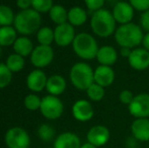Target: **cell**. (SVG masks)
Returning a JSON list of instances; mask_svg holds the SVG:
<instances>
[{"label": "cell", "mask_w": 149, "mask_h": 148, "mask_svg": "<svg viewBox=\"0 0 149 148\" xmlns=\"http://www.w3.org/2000/svg\"><path fill=\"white\" fill-rule=\"evenodd\" d=\"M144 32L141 26L133 22L121 24L117 28L114 34L115 41L120 48L135 49L142 45Z\"/></svg>", "instance_id": "6da1fadb"}, {"label": "cell", "mask_w": 149, "mask_h": 148, "mask_svg": "<svg viewBox=\"0 0 149 148\" xmlns=\"http://www.w3.org/2000/svg\"><path fill=\"white\" fill-rule=\"evenodd\" d=\"M90 28L93 35L100 38H109L114 36L117 30V22L115 20L112 11L102 8L93 12L90 17Z\"/></svg>", "instance_id": "7a4b0ae2"}, {"label": "cell", "mask_w": 149, "mask_h": 148, "mask_svg": "<svg viewBox=\"0 0 149 148\" xmlns=\"http://www.w3.org/2000/svg\"><path fill=\"white\" fill-rule=\"evenodd\" d=\"M42 17L38 11L33 8L20 10L14 18V28L16 32L26 36H30L41 28Z\"/></svg>", "instance_id": "3957f363"}, {"label": "cell", "mask_w": 149, "mask_h": 148, "mask_svg": "<svg viewBox=\"0 0 149 148\" xmlns=\"http://www.w3.org/2000/svg\"><path fill=\"white\" fill-rule=\"evenodd\" d=\"M74 53L82 60L95 59L100 46L96 39L88 33H79L72 43Z\"/></svg>", "instance_id": "277c9868"}, {"label": "cell", "mask_w": 149, "mask_h": 148, "mask_svg": "<svg viewBox=\"0 0 149 148\" xmlns=\"http://www.w3.org/2000/svg\"><path fill=\"white\" fill-rule=\"evenodd\" d=\"M94 69L85 62H77L73 64L69 72V78L76 89L85 91L94 82Z\"/></svg>", "instance_id": "5b68a950"}, {"label": "cell", "mask_w": 149, "mask_h": 148, "mask_svg": "<svg viewBox=\"0 0 149 148\" xmlns=\"http://www.w3.org/2000/svg\"><path fill=\"white\" fill-rule=\"evenodd\" d=\"M40 111L48 120H57L64 112V105L58 97L48 94L42 99Z\"/></svg>", "instance_id": "8992f818"}, {"label": "cell", "mask_w": 149, "mask_h": 148, "mask_svg": "<svg viewBox=\"0 0 149 148\" xmlns=\"http://www.w3.org/2000/svg\"><path fill=\"white\" fill-rule=\"evenodd\" d=\"M4 141L8 148H29L31 138L29 133L20 127H12L4 136Z\"/></svg>", "instance_id": "52a82bcc"}, {"label": "cell", "mask_w": 149, "mask_h": 148, "mask_svg": "<svg viewBox=\"0 0 149 148\" xmlns=\"http://www.w3.org/2000/svg\"><path fill=\"white\" fill-rule=\"evenodd\" d=\"M54 59V50L51 46L39 45L33 48L31 54V62L38 69L47 67Z\"/></svg>", "instance_id": "ba28073f"}, {"label": "cell", "mask_w": 149, "mask_h": 148, "mask_svg": "<svg viewBox=\"0 0 149 148\" xmlns=\"http://www.w3.org/2000/svg\"><path fill=\"white\" fill-rule=\"evenodd\" d=\"M128 111L135 119L149 118V93L141 92L136 94L128 106Z\"/></svg>", "instance_id": "9c48e42d"}, {"label": "cell", "mask_w": 149, "mask_h": 148, "mask_svg": "<svg viewBox=\"0 0 149 148\" xmlns=\"http://www.w3.org/2000/svg\"><path fill=\"white\" fill-rule=\"evenodd\" d=\"M75 37V28L69 22L58 24L54 30V42L59 47H67L72 45Z\"/></svg>", "instance_id": "30bf717a"}, {"label": "cell", "mask_w": 149, "mask_h": 148, "mask_svg": "<svg viewBox=\"0 0 149 148\" xmlns=\"http://www.w3.org/2000/svg\"><path fill=\"white\" fill-rule=\"evenodd\" d=\"M111 11L119 26L132 22L135 13V9L128 1H118Z\"/></svg>", "instance_id": "8fae6325"}, {"label": "cell", "mask_w": 149, "mask_h": 148, "mask_svg": "<svg viewBox=\"0 0 149 148\" xmlns=\"http://www.w3.org/2000/svg\"><path fill=\"white\" fill-rule=\"evenodd\" d=\"M127 61L132 69L137 71H144L149 68V51L144 49L143 47L132 49Z\"/></svg>", "instance_id": "7c38bea8"}, {"label": "cell", "mask_w": 149, "mask_h": 148, "mask_svg": "<svg viewBox=\"0 0 149 148\" xmlns=\"http://www.w3.org/2000/svg\"><path fill=\"white\" fill-rule=\"evenodd\" d=\"M111 137L110 130L104 125H95L92 126L86 134L87 142L91 143L96 147L106 145Z\"/></svg>", "instance_id": "4fadbf2b"}, {"label": "cell", "mask_w": 149, "mask_h": 148, "mask_svg": "<svg viewBox=\"0 0 149 148\" xmlns=\"http://www.w3.org/2000/svg\"><path fill=\"white\" fill-rule=\"evenodd\" d=\"M72 115L79 122H88L93 118L94 110L89 101L78 99L72 106Z\"/></svg>", "instance_id": "5bb4252c"}, {"label": "cell", "mask_w": 149, "mask_h": 148, "mask_svg": "<svg viewBox=\"0 0 149 148\" xmlns=\"http://www.w3.org/2000/svg\"><path fill=\"white\" fill-rule=\"evenodd\" d=\"M116 79V73L115 70L111 66H104V65H98L94 69L93 72V80L95 83L102 85V87L111 86L114 83Z\"/></svg>", "instance_id": "9a60e30c"}, {"label": "cell", "mask_w": 149, "mask_h": 148, "mask_svg": "<svg viewBox=\"0 0 149 148\" xmlns=\"http://www.w3.org/2000/svg\"><path fill=\"white\" fill-rule=\"evenodd\" d=\"M119 56V52L117 51V49L114 46L104 45L100 47L95 59L100 63V65L113 67L118 61Z\"/></svg>", "instance_id": "2e32d148"}, {"label": "cell", "mask_w": 149, "mask_h": 148, "mask_svg": "<svg viewBox=\"0 0 149 148\" xmlns=\"http://www.w3.org/2000/svg\"><path fill=\"white\" fill-rule=\"evenodd\" d=\"M131 133L137 141H149V118L135 119L131 124Z\"/></svg>", "instance_id": "e0dca14e"}, {"label": "cell", "mask_w": 149, "mask_h": 148, "mask_svg": "<svg viewBox=\"0 0 149 148\" xmlns=\"http://www.w3.org/2000/svg\"><path fill=\"white\" fill-rule=\"evenodd\" d=\"M48 77L45 72L41 69H36L31 71L26 77V86L33 92H41L47 85Z\"/></svg>", "instance_id": "ac0fdd59"}, {"label": "cell", "mask_w": 149, "mask_h": 148, "mask_svg": "<svg viewBox=\"0 0 149 148\" xmlns=\"http://www.w3.org/2000/svg\"><path fill=\"white\" fill-rule=\"evenodd\" d=\"M54 148H80V138L73 132H64L56 137Z\"/></svg>", "instance_id": "d6986e66"}, {"label": "cell", "mask_w": 149, "mask_h": 148, "mask_svg": "<svg viewBox=\"0 0 149 148\" xmlns=\"http://www.w3.org/2000/svg\"><path fill=\"white\" fill-rule=\"evenodd\" d=\"M67 86L66 80L63 76L61 75H52V76L48 77L47 85H46V89L49 92V94L52 95H58L62 94L65 91Z\"/></svg>", "instance_id": "ffe728a7"}, {"label": "cell", "mask_w": 149, "mask_h": 148, "mask_svg": "<svg viewBox=\"0 0 149 148\" xmlns=\"http://www.w3.org/2000/svg\"><path fill=\"white\" fill-rule=\"evenodd\" d=\"M87 12L80 6H73L68 10V22L73 26H81L86 22Z\"/></svg>", "instance_id": "44dd1931"}, {"label": "cell", "mask_w": 149, "mask_h": 148, "mask_svg": "<svg viewBox=\"0 0 149 148\" xmlns=\"http://www.w3.org/2000/svg\"><path fill=\"white\" fill-rule=\"evenodd\" d=\"M12 47H13L14 53L22 56L24 58L31 55L33 50V43H31V41L28 37L17 38L16 41L14 42V44L12 45Z\"/></svg>", "instance_id": "7402d4cb"}, {"label": "cell", "mask_w": 149, "mask_h": 148, "mask_svg": "<svg viewBox=\"0 0 149 148\" xmlns=\"http://www.w3.org/2000/svg\"><path fill=\"white\" fill-rule=\"evenodd\" d=\"M49 16L52 22L57 24V26L68 22V11H67L64 6L60 5V4L53 5V7L49 11Z\"/></svg>", "instance_id": "603a6c76"}, {"label": "cell", "mask_w": 149, "mask_h": 148, "mask_svg": "<svg viewBox=\"0 0 149 148\" xmlns=\"http://www.w3.org/2000/svg\"><path fill=\"white\" fill-rule=\"evenodd\" d=\"M16 30L12 26L0 28V46L7 47L11 46L16 41Z\"/></svg>", "instance_id": "cb8c5ba5"}, {"label": "cell", "mask_w": 149, "mask_h": 148, "mask_svg": "<svg viewBox=\"0 0 149 148\" xmlns=\"http://www.w3.org/2000/svg\"><path fill=\"white\" fill-rule=\"evenodd\" d=\"M86 95L89 101H100L104 97L106 94V88L102 87V85L93 82L88 88L85 90Z\"/></svg>", "instance_id": "d4e9b609"}, {"label": "cell", "mask_w": 149, "mask_h": 148, "mask_svg": "<svg viewBox=\"0 0 149 148\" xmlns=\"http://www.w3.org/2000/svg\"><path fill=\"white\" fill-rule=\"evenodd\" d=\"M5 64L12 73L13 72H18L24 67V59L22 56L14 53L8 56Z\"/></svg>", "instance_id": "484cf974"}, {"label": "cell", "mask_w": 149, "mask_h": 148, "mask_svg": "<svg viewBox=\"0 0 149 148\" xmlns=\"http://www.w3.org/2000/svg\"><path fill=\"white\" fill-rule=\"evenodd\" d=\"M15 15L7 5H0V26H9L14 24Z\"/></svg>", "instance_id": "4316f807"}, {"label": "cell", "mask_w": 149, "mask_h": 148, "mask_svg": "<svg viewBox=\"0 0 149 148\" xmlns=\"http://www.w3.org/2000/svg\"><path fill=\"white\" fill-rule=\"evenodd\" d=\"M37 40L40 45L51 46V44L54 42V30L49 26L41 28L37 33Z\"/></svg>", "instance_id": "83f0119b"}, {"label": "cell", "mask_w": 149, "mask_h": 148, "mask_svg": "<svg viewBox=\"0 0 149 148\" xmlns=\"http://www.w3.org/2000/svg\"><path fill=\"white\" fill-rule=\"evenodd\" d=\"M55 129L50 124H42L38 128V136L44 142H49L55 137Z\"/></svg>", "instance_id": "f1b7e54d"}, {"label": "cell", "mask_w": 149, "mask_h": 148, "mask_svg": "<svg viewBox=\"0 0 149 148\" xmlns=\"http://www.w3.org/2000/svg\"><path fill=\"white\" fill-rule=\"evenodd\" d=\"M53 5V0H31V8L39 13L49 12Z\"/></svg>", "instance_id": "f546056e"}, {"label": "cell", "mask_w": 149, "mask_h": 148, "mask_svg": "<svg viewBox=\"0 0 149 148\" xmlns=\"http://www.w3.org/2000/svg\"><path fill=\"white\" fill-rule=\"evenodd\" d=\"M24 107L26 108L30 111H37L40 110L41 108V104H42V99H40L37 94L35 93H30L24 97Z\"/></svg>", "instance_id": "4dcf8cb0"}, {"label": "cell", "mask_w": 149, "mask_h": 148, "mask_svg": "<svg viewBox=\"0 0 149 148\" xmlns=\"http://www.w3.org/2000/svg\"><path fill=\"white\" fill-rule=\"evenodd\" d=\"M12 79V72L8 69L6 64L0 63V89L6 87Z\"/></svg>", "instance_id": "1f68e13d"}, {"label": "cell", "mask_w": 149, "mask_h": 148, "mask_svg": "<svg viewBox=\"0 0 149 148\" xmlns=\"http://www.w3.org/2000/svg\"><path fill=\"white\" fill-rule=\"evenodd\" d=\"M84 4L87 9L93 13V12L104 8L106 0H84Z\"/></svg>", "instance_id": "d6a6232c"}, {"label": "cell", "mask_w": 149, "mask_h": 148, "mask_svg": "<svg viewBox=\"0 0 149 148\" xmlns=\"http://www.w3.org/2000/svg\"><path fill=\"white\" fill-rule=\"evenodd\" d=\"M135 11L143 12L149 9V0H128Z\"/></svg>", "instance_id": "836d02e7"}, {"label": "cell", "mask_w": 149, "mask_h": 148, "mask_svg": "<svg viewBox=\"0 0 149 148\" xmlns=\"http://www.w3.org/2000/svg\"><path fill=\"white\" fill-rule=\"evenodd\" d=\"M134 97H135V94L131 90H129V89H123L119 93V101L121 104L126 105L128 107L131 104V101H133Z\"/></svg>", "instance_id": "e575fe53"}, {"label": "cell", "mask_w": 149, "mask_h": 148, "mask_svg": "<svg viewBox=\"0 0 149 148\" xmlns=\"http://www.w3.org/2000/svg\"><path fill=\"white\" fill-rule=\"evenodd\" d=\"M139 26H141L143 32H149V9L146 10V11L141 12L139 19Z\"/></svg>", "instance_id": "d590c367"}, {"label": "cell", "mask_w": 149, "mask_h": 148, "mask_svg": "<svg viewBox=\"0 0 149 148\" xmlns=\"http://www.w3.org/2000/svg\"><path fill=\"white\" fill-rule=\"evenodd\" d=\"M16 5L20 10H26L30 9L31 6V0H17Z\"/></svg>", "instance_id": "8d00e7d4"}, {"label": "cell", "mask_w": 149, "mask_h": 148, "mask_svg": "<svg viewBox=\"0 0 149 148\" xmlns=\"http://www.w3.org/2000/svg\"><path fill=\"white\" fill-rule=\"evenodd\" d=\"M131 52H132V49H130V48H120L119 55L121 56V57L128 59L130 54H131Z\"/></svg>", "instance_id": "74e56055"}, {"label": "cell", "mask_w": 149, "mask_h": 148, "mask_svg": "<svg viewBox=\"0 0 149 148\" xmlns=\"http://www.w3.org/2000/svg\"><path fill=\"white\" fill-rule=\"evenodd\" d=\"M136 143H137V140L134 138L133 136L131 137H128L127 141H126V145L128 146V148H134V147H137L136 146Z\"/></svg>", "instance_id": "f35d334b"}, {"label": "cell", "mask_w": 149, "mask_h": 148, "mask_svg": "<svg viewBox=\"0 0 149 148\" xmlns=\"http://www.w3.org/2000/svg\"><path fill=\"white\" fill-rule=\"evenodd\" d=\"M141 46L144 48V49H146L147 51H149V32L144 34L143 41H142V45Z\"/></svg>", "instance_id": "ab89813d"}, {"label": "cell", "mask_w": 149, "mask_h": 148, "mask_svg": "<svg viewBox=\"0 0 149 148\" xmlns=\"http://www.w3.org/2000/svg\"><path fill=\"white\" fill-rule=\"evenodd\" d=\"M80 148H97V147L92 145L91 143H89V142H85V143H83V144H81Z\"/></svg>", "instance_id": "60d3db41"}, {"label": "cell", "mask_w": 149, "mask_h": 148, "mask_svg": "<svg viewBox=\"0 0 149 148\" xmlns=\"http://www.w3.org/2000/svg\"><path fill=\"white\" fill-rule=\"evenodd\" d=\"M0 56H1V46H0Z\"/></svg>", "instance_id": "b9f144b4"}, {"label": "cell", "mask_w": 149, "mask_h": 148, "mask_svg": "<svg viewBox=\"0 0 149 148\" xmlns=\"http://www.w3.org/2000/svg\"><path fill=\"white\" fill-rule=\"evenodd\" d=\"M134 148H138V147H134Z\"/></svg>", "instance_id": "7bdbcfd3"}]
</instances>
